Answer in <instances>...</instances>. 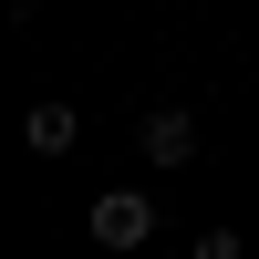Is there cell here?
<instances>
[{"instance_id":"cell-3","label":"cell","mask_w":259,"mask_h":259,"mask_svg":"<svg viewBox=\"0 0 259 259\" xmlns=\"http://www.w3.org/2000/svg\"><path fill=\"white\" fill-rule=\"evenodd\" d=\"M21 145H31V156H73V145H83V114H73V104H31V114H21Z\"/></svg>"},{"instance_id":"cell-2","label":"cell","mask_w":259,"mask_h":259,"mask_svg":"<svg viewBox=\"0 0 259 259\" xmlns=\"http://www.w3.org/2000/svg\"><path fill=\"white\" fill-rule=\"evenodd\" d=\"M135 145H145V166H187L197 156V114L187 104H156V114H135Z\"/></svg>"},{"instance_id":"cell-1","label":"cell","mask_w":259,"mask_h":259,"mask_svg":"<svg viewBox=\"0 0 259 259\" xmlns=\"http://www.w3.org/2000/svg\"><path fill=\"white\" fill-rule=\"evenodd\" d=\"M156 228H166V218H156V207L135 197V187H114V197H94V249H114V259H135L145 239H156Z\"/></svg>"},{"instance_id":"cell-4","label":"cell","mask_w":259,"mask_h":259,"mask_svg":"<svg viewBox=\"0 0 259 259\" xmlns=\"http://www.w3.org/2000/svg\"><path fill=\"white\" fill-rule=\"evenodd\" d=\"M187 259H249V239H239V228H197V249H187Z\"/></svg>"}]
</instances>
